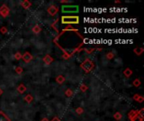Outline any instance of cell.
<instances>
[{"instance_id":"obj_31","label":"cell","mask_w":144,"mask_h":121,"mask_svg":"<svg viewBox=\"0 0 144 121\" xmlns=\"http://www.w3.org/2000/svg\"><path fill=\"white\" fill-rule=\"evenodd\" d=\"M51 121H62V120H61V119H59V118H57V117H54L53 119H52Z\"/></svg>"},{"instance_id":"obj_34","label":"cell","mask_w":144,"mask_h":121,"mask_svg":"<svg viewBox=\"0 0 144 121\" xmlns=\"http://www.w3.org/2000/svg\"><path fill=\"white\" fill-rule=\"evenodd\" d=\"M115 4H120V1H117V0H116V1H115Z\"/></svg>"},{"instance_id":"obj_10","label":"cell","mask_w":144,"mask_h":121,"mask_svg":"<svg viewBox=\"0 0 144 121\" xmlns=\"http://www.w3.org/2000/svg\"><path fill=\"white\" fill-rule=\"evenodd\" d=\"M26 89H27V88H26V87H25V86H24L23 83L19 84V85L18 86V87H17V91H18V92H19L20 94H23V93H24V92L26 91Z\"/></svg>"},{"instance_id":"obj_5","label":"cell","mask_w":144,"mask_h":121,"mask_svg":"<svg viewBox=\"0 0 144 121\" xmlns=\"http://www.w3.org/2000/svg\"><path fill=\"white\" fill-rule=\"evenodd\" d=\"M58 12V8L56 5H51L50 7H48L47 13L50 14L51 16H55Z\"/></svg>"},{"instance_id":"obj_33","label":"cell","mask_w":144,"mask_h":121,"mask_svg":"<svg viewBox=\"0 0 144 121\" xmlns=\"http://www.w3.org/2000/svg\"><path fill=\"white\" fill-rule=\"evenodd\" d=\"M3 93H4V91H3V89H1V88H0V96L2 95Z\"/></svg>"},{"instance_id":"obj_6","label":"cell","mask_w":144,"mask_h":121,"mask_svg":"<svg viewBox=\"0 0 144 121\" xmlns=\"http://www.w3.org/2000/svg\"><path fill=\"white\" fill-rule=\"evenodd\" d=\"M22 59H23V61H24V62H26V63H29V62H30L31 61L33 60V56L30 54V53L27 51V52H25L22 56Z\"/></svg>"},{"instance_id":"obj_3","label":"cell","mask_w":144,"mask_h":121,"mask_svg":"<svg viewBox=\"0 0 144 121\" xmlns=\"http://www.w3.org/2000/svg\"><path fill=\"white\" fill-rule=\"evenodd\" d=\"M62 13H78V6L77 5H63L62 7Z\"/></svg>"},{"instance_id":"obj_12","label":"cell","mask_w":144,"mask_h":121,"mask_svg":"<svg viewBox=\"0 0 144 121\" xmlns=\"http://www.w3.org/2000/svg\"><path fill=\"white\" fill-rule=\"evenodd\" d=\"M123 74H124V76H125L126 77L129 78V77H131V76L132 75V71L131 70L130 68H126L125 70H124V72H123Z\"/></svg>"},{"instance_id":"obj_7","label":"cell","mask_w":144,"mask_h":121,"mask_svg":"<svg viewBox=\"0 0 144 121\" xmlns=\"http://www.w3.org/2000/svg\"><path fill=\"white\" fill-rule=\"evenodd\" d=\"M53 61H54L53 58H52L50 55H46V56L43 57V62H44L46 65H50Z\"/></svg>"},{"instance_id":"obj_15","label":"cell","mask_w":144,"mask_h":121,"mask_svg":"<svg viewBox=\"0 0 144 121\" xmlns=\"http://www.w3.org/2000/svg\"><path fill=\"white\" fill-rule=\"evenodd\" d=\"M24 101H25L26 103H28V104H30V103H31L33 101V99H34V98H33V96L31 95V94H27V95H25V97L24 98Z\"/></svg>"},{"instance_id":"obj_18","label":"cell","mask_w":144,"mask_h":121,"mask_svg":"<svg viewBox=\"0 0 144 121\" xmlns=\"http://www.w3.org/2000/svg\"><path fill=\"white\" fill-rule=\"evenodd\" d=\"M121 118H122V114H120V112L115 113V114H114V119H116V120H120V119H121Z\"/></svg>"},{"instance_id":"obj_17","label":"cell","mask_w":144,"mask_h":121,"mask_svg":"<svg viewBox=\"0 0 144 121\" xmlns=\"http://www.w3.org/2000/svg\"><path fill=\"white\" fill-rule=\"evenodd\" d=\"M65 95L67 96V97H68V98L72 97V96L73 95V91H72V89H70V88L67 89V90L65 91Z\"/></svg>"},{"instance_id":"obj_25","label":"cell","mask_w":144,"mask_h":121,"mask_svg":"<svg viewBox=\"0 0 144 121\" xmlns=\"http://www.w3.org/2000/svg\"><path fill=\"white\" fill-rule=\"evenodd\" d=\"M137 114H138L140 117L143 118V116H144V109H141L140 110H137Z\"/></svg>"},{"instance_id":"obj_22","label":"cell","mask_w":144,"mask_h":121,"mask_svg":"<svg viewBox=\"0 0 144 121\" xmlns=\"http://www.w3.org/2000/svg\"><path fill=\"white\" fill-rule=\"evenodd\" d=\"M15 72H16V73H17V74L21 75V74H22V72H23V67H15Z\"/></svg>"},{"instance_id":"obj_20","label":"cell","mask_w":144,"mask_h":121,"mask_svg":"<svg viewBox=\"0 0 144 121\" xmlns=\"http://www.w3.org/2000/svg\"><path fill=\"white\" fill-rule=\"evenodd\" d=\"M131 120H132V121H143V118L140 117L138 114H137V115H136L134 118H132Z\"/></svg>"},{"instance_id":"obj_8","label":"cell","mask_w":144,"mask_h":121,"mask_svg":"<svg viewBox=\"0 0 144 121\" xmlns=\"http://www.w3.org/2000/svg\"><path fill=\"white\" fill-rule=\"evenodd\" d=\"M21 6H22L24 9H28L31 7V3L28 0H24L23 2H21Z\"/></svg>"},{"instance_id":"obj_21","label":"cell","mask_w":144,"mask_h":121,"mask_svg":"<svg viewBox=\"0 0 144 121\" xmlns=\"http://www.w3.org/2000/svg\"><path fill=\"white\" fill-rule=\"evenodd\" d=\"M14 58H15L17 61H19V60L22 59V54H21L19 51H18V52H16L15 54H14Z\"/></svg>"},{"instance_id":"obj_2","label":"cell","mask_w":144,"mask_h":121,"mask_svg":"<svg viewBox=\"0 0 144 121\" xmlns=\"http://www.w3.org/2000/svg\"><path fill=\"white\" fill-rule=\"evenodd\" d=\"M81 68L83 70H84L86 72H89L90 71L93 70V68L94 67V62L89 59H86L84 62L80 65Z\"/></svg>"},{"instance_id":"obj_13","label":"cell","mask_w":144,"mask_h":121,"mask_svg":"<svg viewBox=\"0 0 144 121\" xmlns=\"http://www.w3.org/2000/svg\"><path fill=\"white\" fill-rule=\"evenodd\" d=\"M41 31V26H40L39 24H36V25L32 28V32L34 33V34H36V35L39 34Z\"/></svg>"},{"instance_id":"obj_24","label":"cell","mask_w":144,"mask_h":121,"mask_svg":"<svg viewBox=\"0 0 144 121\" xmlns=\"http://www.w3.org/2000/svg\"><path fill=\"white\" fill-rule=\"evenodd\" d=\"M76 113H77L78 115H80V114H82L83 113H84V109L81 107L77 108V109H76Z\"/></svg>"},{"instance_id":"obj_19","label":"cell","mask_w":144,"mask_h":121,"mask_svg":"<svg viewBox=\"0 0 144 121\" xmlns=\"http://www.w3.org/2000/svg\"><path fill=\"white\" fill-rule=\"evenodd\" d=\"M132 84H133L134 87H138L139 86L141 85V81H140V79H138V78L135 79V80L133 81V82H132Z\"/></svg>"},{"instance_id":"obj_1","label":"cell","mask_w":144,"mask_h":121,"mask_svg":"<svg viewBox=\"0 0 144 121\" xmlns=\"http://www.w3.org/2000/svg\"><path fill=\"white\" fill-rule=\"evenodd\" d=\"M62 24H78L79 18L78 16H62Z\"/></svg>"},{"instance_id":"obj_14","label":"cell","mask_w":144,"mask_h":121,"mask_svg":"<svg viewBox=\"0 0 144 121\" xmlns=\"http://www.w3.org/2000/svg\"><path fill=\"white\" fill-rule=\"evenodd\" d=\"M133 51L136 55H137V56H141V55L142 54V52L144 51V49L142 47H137L133 50Z\"/></svg>"},{"instance_id":"obj_11","label":"cell","mask_w":144,"mask_h":121,"mask_svg":"<svg viewBox=\"0 0 144 121\" xmlns=\"http://www.w3.org/2000/svg\"><path fill=\"white\" fill-rule=\"evenodd\" d=\"M65 77H63L62 75H58L57 77H56V82H57L58 84H62L64 82H65Z\"/></svg>"},{"instance_id":"obj_16","label":"cell","mask_w":144,"mask_h":121,"mask_svg":"<svg viewBox=\"0 0 144 121\" xmlns=\"http://www.w3.org/2000/svg\"><path fill=\"white\" fill-rule=\"evenodd\" d=\"M137 114V110H131L128 113V118L130 119H132V118H134Z\"/></svg>"},{"instance_id":"obj_4","label":"cell","mask_w":144,"mask_h":121,"mask_svg":"<svg viewBox=\"0 0 144 121\" xmlns=\"http://www.w3.org/2000/svg\"><path fill=\"white\" fill-rule=\"evenodd\" d=\"M9 14V9L6 4H3L1 7H0V15L4 18L8 17Z\"/></svg>"},{"instance_id":"obj_9","label":"cell","mask_w":144,"mask_h":121,"mask_svg":"<svg viewBox=\"0 0 144 121\" xmlns=\"http://www.w3.org/2000/svg\"><path fill=\"white\" fill-rule=\"evenodd\" d=\"M0 121H11V120L3 111H0Z\"/></svg>"},{"instance_id":"obj_23","label":"cell","mask_w":144,"mask_h":121,"mask_svg":"<svg viewBox=\"0 0 144 121\" xmlns=\"http://www.w3.org/2000/svg\"><path fill=\"white\" fill-rule=\"evenodd\" d=\"M80 90H81V92H86V91L88 90V87L85 85V84H81L80 85Z\"/></svg>"},{"instance_id":"obj_29","label":"cell","mask_w":144,"mask_h":121,"mask_svg":"<svg viewBox=\"0 0 144 121\" xmlns=\"http://www.w3.org/2000/svg\"><path fill=\"white\" fill-rule=\"evenodd\" d=\"M60 3L61 4H68V3H72V1H69V0H61Z\"/></svg>"},{"instance_id":"obj_32","label":"cell","mask_w":144,"mask_h":121,"mask_svg":"<svg viewBox=\"0 0 144 121\" xmlns=\"http://www.w3.org/2000/svg\"><path fill=\"white\" fill-rule=\"evenodd\" d=\"M41 121H49V119H48L47 118H44V119H42Z\"/></svg>"},{"instance_id":"obj_27","label":"cell","mask_w":144,"mask_h":121,"mask_svg":"<svg viewBox=\"0 0 144 121\" xmlns=\"http://www.w3.org/2000/svg\"><path fill=\"white\" fill-rule=\"evenodd\" d=\"M106 57H107V59H109V60L112 59V58L114 57V54L112 52H109L108 54L106 55Z\"/></svg>"},{"instance_id":"obj_30","label":"cell","mask_w":144,"mask_h":121,"mask_svg":"<svg viewBox=\"0 0 144 121\" xmlns=\"http://www.w3.org/2000/svg\"><path fill=\"white\" fill-rule=\"evenodd\" d=\"M139 96H140V95H139V94H134V96H133V99H134V100H135V101H137V98H139Z\"/></svg>"},{"instance_id":"obj_26","label":"cell","mask_w":144,"mask_h":121,"mask_svg":"<svg viewBox=\"0 0 144 121\" xmlns=\"http://www.w3.org/2000/svg\"><path fill=\"white\" fill-rule=\"evenodd\" d=\"M0 32L2 33V34H6V33L8 32V29L5 27V26H4V27H2L1 29H0Z\"/></svg>"},{"instance_id":"obj_28","label":"cell","mask_w":144,"mask_h":121,"mask_svg":"<svg viewBox=\"0 0 144 121\" xmlns=\"http://www.w3.org/2000/svg\"><path fill=\"white\" fill-rule=\"evenodd\" d=\"M144 101V98L142 97V96H139V98H137V102H138V103H142Z\"/></svg>"}]
</instances>
